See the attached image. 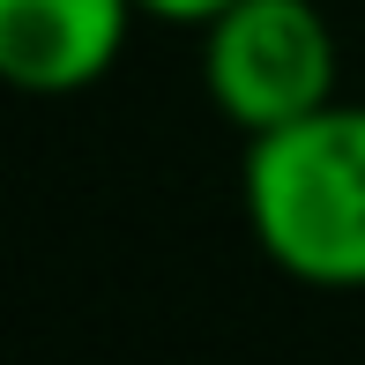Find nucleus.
Instances as JSON below:
<instances>
[{
    "mask_svg": "<svg viewBox=\"0 0 365 365\" xmlns=\"http://www.w3.org/2000/svg\"><path fill=\"white\" fill-rule=\"evenodd\" d=\"M231 0H142V15H157V23H194L202 30L209 15H224Z\"/></svg>",
    "mask_w": 365,
    "mask_h": 365,
    "instance_id": "nucleus-4",
    "label": "nucleus"
},
{
    "mask_svg": "<svg viewBox=\"0 0 365 365\" xmlns=\"http://www.w3.org/2000/svg\"><path fill=\"white\" fill-rule=\"evenodd\" d=\"M239 202L254 246L284 276L365 291V105L328 97L291 127L246 135Z\"/></svg>",
    "mask_w": 365,
    "mask_h": 365,
    "instance_id": "nucleus-1",
    "label": "nucleus"
},
{
    "mask_svg": "<svg viewBox=\"0 0 365 365\" xmlns=\"http://www.w3.org/2000/svg\"><path fill=\"white\" fill-rule=\"evenodd\" d=\"M142 0H0V68L30 97H75L112 75Z\"/></svg>",
    "mask_w": 365,
    "mask_h": 365,
    "instance_id": "nucleus-3",
    "label": "nucleus"
},
{
    "mask_svg": "<svg viewBox=\"0 0 365 365\" xmlns=\"http://www.w3.org/2000/svg\"><path fill=\"white\" fill-rule=\"evenodd\" d=\"M202 82L239 135H269L336 97V38L313 0H231L202 23Z\"/></svg>",
    "mask_w": 365,
    "mask_h": 365,
    "instance_id": "nucleus-2",
    "label": "nucleus"
}]
</instances>
